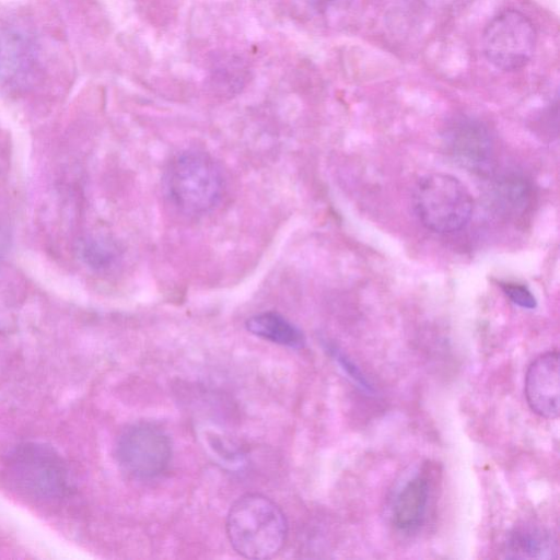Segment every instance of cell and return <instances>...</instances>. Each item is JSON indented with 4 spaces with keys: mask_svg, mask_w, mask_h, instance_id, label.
I'll list each match as a JSON object with an SVG mask.
<instances>
[{
    "mask_svg": "<svg viewBox=\"0 0 560 560\" xmlns=\"http://www.w3.org/2000/svg\"><path fill=\"white\" fill-rule=\"evenodd\" d=\"M498 198L503 202V207L508 210L517 211L527 201L528 190L526 184L523 182L512 179L503 183L498 187Z\"/></svg>",
    "mask_w": 560,
    "mask_h": 560,
    "instance_id": "8fae6325",
    "label": "cell"
},
{
    "mask_svg": "<svg viewBox=\"0 0 560 560\" xmlns=\"http://www.w3.org/2000/svg\"><path fill=\"white\" fill-rule=\"evenodd\" d=\"M171 203L183 214L200 215L220 201L223 178L214 160L205 152L187 150L177 154L164 174Z\"/></svg>",
    "mask_w": 560,
    "mask_h": 560,
    "instance_id": "7a4b0ae2",
    "label": "cell"
},
{
    "mask_svg": "<svg viewBox=\"0 0 560 560\" xmlns=\"http://www.w3.org/2000/svg\"><path fill=\"white\" fill-rule=\"evenodd\" d=\"M225 528L232 548L247 559L272 558L288 535L281 508L260 493L240 497L229 510Z\"/></svg>",
    "mask_w": 560,
    "mask_h": 560,
    "instance_id": "6da1fadb",
    "label": "cell"
},
{
    "mask_svg": "<svg viewBox=\"0 0 560 560\" xmlns=\"http://www.w3.org/2000/svg\"><path fill=\"white\" fill-rule=\"evenodd\" d=\"M501 287L505 295L514 304L527 310L536 307V299L526 287L517 283H504Z\"/></svg>",
    "mask_w": 560,
    "mask_h": 560,
    "instance_id": "7c38bea8",
    "label": "cell"
},
{
    "mask_svg": "<svg viewBox=\"0 0 560 560\" xmlns=\"http://www.w3.org/2000/svg\"><path fill=\"white\" fill-rule=\"evenodd\" d=\"M430 498V482L423 475L410 479L398 493L393 508V523L404 532L417 529L424 521Z\"/></svg>",
    "mask_w": 560,
    "mask_h": 560,
    "instance_id": "52a82bcc",
    "label": "cell"
},
{
    "mask_svg": "<svg viewBox=\"0 0 560 560\" xmlns=\"http://www.w3.org/2000/svg\"><path fill=\"white\" fill-rule=\"evenodd\" d=\"M454 154L470 166L485 164L490 155V139L483 126L470 119L455 124L452 130Z\"/></svg>",
    "mask_w": 560,
    "mask_h": 560,
    "instance_id": "ba28073f",
    "label": "cell"
},
{
    "mask_svg": "<svg viewBox=\"0 0 560 560\" xmlns=\"http://www.w3.org/2000/svg\"><path fill=\"white\" fill-rule=\"evenodd\" d=\"M536 31L532 21L516 10H504L486 26L482 49L497 69L515 71L524 68L536 48Z\"/></svg>",
    "mask_w": 560,
    "mask_h": 560,
    "instance_id": "277c9868",
    "label": "cell"
},
{
    "mask_svg": "<svg viewBox=\"0 0 560 560\" xmlns=\"http://www.w3.org/2000/svg\"><path fill=\"white\" fill-rule=\"evenodd\" d=\"M312 1H314V2H316V3H319V4H320V3H326V2H327V1H329V0H312Z\"/></svg>",
    "mask_w": 560,
    "mask_h": 560,
    "instance_id": "5bb4252c",
    "label": "cell"
},
{
    "mask_svg": "<svg viewBox=\"0 0 560 560\" xmlns=\"http://www.w3.org/2000/svg\"><path fill=\"white\" fill-rule=\"evenodd\" d=\"M508 546L510 557L520 559L550 558L553 551L550 536L544 529L532 525L515 528L509 538Z\"/></svg>",
    "mask_w": 560,
    "mask_h": 560,
    "instance_id": "30bf717a",
    "label": "cell"
},
{
    "mask_svg": "<svg viewBox=\"0 0 560 560\" xmlns=\"http://www.w3.org/2000/svg\"><path fill=\"white\" fill-rule=\"evenodd\" d=\"M247 330L265 340L290 348L304 343L301 330L276 312H264L249 317L245 324Z\"/></svg>",
    "mask_w": 560,
    "mask_h": 560,
    "instance_id": "9c48e42d",
    "label": "cell"
},
{
    "mask_svg": "<svg viewBox=\"0 0 560 560\" xmlns=\"http://www.w3.org/2000/svg\"><path fill=\"white\" fill-rule=\"evenodd\" d=\"M335 357L348 375H350L359 385L368 390H371V385L366 382L359 369L349 359H347L341 353H336Z\"/></svg>",
    "mask_w": 560,
    "mask_h": 560,
    "instance_id": "4fadbf2b",
    "label": "cell"
},
{
    "mask_svg": "<svg viewBox=\"0 0 560 560\" xmlns=\"http://www.w3.org/2000/svg\"><path fill=\"white\" fill-rule=\"evenodd\" d=\"M413 208L428 230L451 233L468 223L474 200L468 188L457 177L432 173L423 176L416 185Z\"/></svg>",
    "mask_w": 560,
    "mask_h": 560,
    "instance_id": "3957f363",
    "label": "cell"
},
{
    "mask_svg": "<svg viewBox=\"0 0 560 560\" xmlns=\"http://www.w3.org/2000/svg\"><path fill=\"white\" fill-rule=\"evenodd\" d=\"M116 456L128 474L138 478H152L167 468L172 457V442L162 429L153 424H133L119 436Z\"/></svg>",
    "mask_w": 560,
    "mask_h": 560,
    "instance_id": "5b68a950",
    "label": "cell"
},
{
    "mask_svg": "<svg viewBox=\"0 0 560 560\" xmlns=\"http://www.w3.org/2000/svg\"><path fill=\"white\" fill-rule=\"evenodd\" d=\"M559 353L548 351L537 357L525 374L524 393L533 412L545 419L559 416Z\"/></svg>",
    "mask_w": 560,
    "mask_h": 560,
    "instance_id": "8992f818",
    "label": "cell"
}]
</instances>
